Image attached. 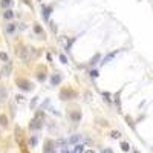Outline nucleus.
Here are the masks:
<instances>
[{"label": "nucleus", "mask_w": 153, "mask_h": 153, "mask_svg": "<svg viewBox=\"0 0 153 153\" xmlns=\"http://www.w3.org/2000/svg\"><path fill=\"white\" fill-rule=\"evenodd\" d=\"M0 60L2 61H8V55L5 54V52H0Z\"/></svg>", "instance_id": "17"}, {"label": "nucleus", "mask_w": 153, "mask_h": 153, "mask_svg": "<svg viewBox=\"0 0 153 153\" xmlns=\"http://www.w3.org/2000/svg\"><path fill=\"white\" fill-rule=\"evenodd\" d=\"M3 72H5V75H9V72H11V66H9V64L3 69Z\"/></svg>", "instance_id": "20"}, {"label": "nucleus", "mask_w": 153, "mask_h": 153, "mask_svg": "<svg viewBox=\"0 0 153 153\" xmlns=\"http://www.w3.org/2000/svg\"><path fill=\"white\" fill-rule=\"evenodd\" d=\"M60 81H61V77H60L58 73H54V75L51 77V84H52V86H58Z\"/></svg>", "instance_id": "5"}, {"label": "nucleus", "mask_w": 153, "mask_h": 153, "mask_svg": "<svg viewBox=\"0 0 153 153\" xmlns=\"http://www.w3.org/2000/svg\"><path fill=\"white\" fill-rule=\"evenodd\" d=\"M135 153H139V152H136V150H135Z\"/></svg>", "instance_id": "29"}, {"label": "nucleus", "mask_w": 153, "mask_h": 153, "mask_svg": "<svg viewBox=\"0 0 153 153\" xmlns=\"http://www.w3.org/2000/svg\"><path fill=\"white\" fill-rule=\"evenodd\" d=\"M3 17L6 18V20H11V18L14 17V11H11V9H6V11H5V14H3Z\"/></svg>", "instance_id": "8"}, {"label": "nucleus", "mask_w": 153, "mask_h": 153, "mask_svg": "<svg viewBox=\"0 0 153 153\" xmlns=\"http://www.w3.org/2000/svg\"><path fill=\"white\" fill-rule=\"evenodd\" d=\"M84 153H95V152H93V150H86Z\"/></svg>", "instance_id": "27"}, {"label": "nucleus", "mask_w": 153, "mask_h": 153, "mask_svg": "<svg viewBox=\"0 0 153 153\" xmlns=\"http://www.w3.org/2000/svg\"><path fill=\"white\" fill-rule=\"evenodd\" d=\"M34 31H35L37 34H41V35H43V29H41L40 25H35V26H34Z\"/></svg>", "instance_id": "15"}, {"label": "nucleus", "mask_w": 153, "mask_h": 153, "mask_svg": "<svg viewBox=\"0 0 153 153\" xmlns=\"http://www.w3.org/2000/svg\"><path fill=\"white\" fill-rule=\"evenodd\" d=\"M61 153H69V150H66V149H63V152Z\"/></svg>", "instance_id": "28"}, {"label": "nucleus", "mask_w": 153, "mask_h": 153, "mask_svg": "<svg viewBox=\"0 0 153 153\" xmlns=\"http://www.w3.org/2000/svg\"><path fill=\"white\" fill-rule=\"evenodd\" d=\"M17 84H18V87H20L22 90H31L32 89L31 83H28V81H25V80H17Z\"/></svg>", "instance_id": "2"}, {"label": "nucleus", "mask_w": 153, "mask_h": 153, "mask_svg": "<svg viewBox=\"0 0 153 153\" xmlns=\"http://www.w3.org/2000/svg\"><path fill=\"white\" fill-rule=\"evenodd\" d=\"M0 124H2L3 127L8 126V118L5 117V115H0Z\"/></svg>", "instance_id": "10"}, {"label": "nucleus", "mask_w": 153, "mask_h": 153, "mask_svg": "<svg viewBox=\"0 0 153 153\" xmlns=\"http://www.w3.org/2000/svg\"><path fill=\"white\" fill-rule=\"evenodd\" d=\"M49 12H52V8H45V17L48 18V15H49Z\"/></svg>", "instance_id": "21"}, {"label": "nucleus", "mask_w": 153, "mask_h": 153, "mask_svg": "<svg viewBox=\"0 0 153 153\" xmlns=\"http://www.w3.org/2000/svg\"><path fill=\"white\" fill-rule=\"evenodd\" d=\"M11 3H12V0H0V8H8V6H11Z\"/></svg>", "instance_id": "9"}, {"label": "nucleus", "mask_w": 153, "mask_h": 153, "mask_svg": "<svg viewBox=\"0 0 153 153\" xmlns=\"http://www.w3.org/2000/svg\"><path fill=\"white\" fill-rule=\"evenodd\" d=\"M37 141H38V135H34L32 138H31V141H29V143H31V145L34 147V145H37Z\"/></svg>", "instance_id": "13"}, {"label": "nucleus", "mask_w": 153, "mask_h": 153, "mask_svg": "<svg viewBox=\"0 0 153 153\" xmlns=\"http://www.w3.org/2000/svg\"><path fill=\"white\" fill-rule=\"evenodd\" d=\"M60 97H61V99H71L75 97V92L71 89H63L60 92Z\"/></svg>", "instance_id": "1"}, {"label": "nucleus", "mask_w": 153, "mask_h": 153, "mask_svg": "<svg viewBox=\"0 0 153 153\" xmlns=\"http://www.w3.org/2000/svg\"><path fill=\"white\" fill-rule=\"evenodd\" d=\"M80 139H81L80 135H75V136L71 138V143H72V144H77V143H80Z\"/></svg>", "instance_id": "12"}, {"label": "nucleus", "mask_w": 153, "mask_h": 153, "mask_svg": "<svg viewBox=\"0 0 153 153\" xmlns=\"http://www.w3.org/2000/svg\"><path fill=\"white\" fill-rule=\"evenodd\" d=\"M17 101H18V103H23V97H20V95H18V97H17Z\"/></svg>", "instance_id": "25"}, {"label": "nucleus", "mask_w": 153, "mask_h": 153, "mask_svg": "<svg viewBox=\"0 0 153 153\" xmlns=\"http://www.w3.org/2000/svg\"><path fill=\"white\" fill-rule=\"evenodd\" d=\"M110 136H112V138H115V139H118V138L121 136V133H119V132H117V130H113V132L110 133Z\"/></svg>", "instance_id": "16"}, {"label": "nucleus", "mask_w": 153, "mask_h": 153, "mask_svg": "<svg viewBox=\"0 0 153 153\" xmlns=\"http://www.w3.org/2000/svg\"><path fill=\"white\" fill-rule=\"evenodd\" d=\"M15 29H17V26H15L14 23H8L5 31H6V34H9V35H11V34H14V32H15Z\"/></svg>", "instance_id": "6"}, {"label": "nucleus", "mask_w": 153, "mask_h": 153, "mask_svg": "<svg viewBox=\"0 0 153 153\" xmlns=\"http://www.w3.org/2000/svg\"><path fill=\"white\" fill-rule=\"evenodd\" d=\"M73 153H83V145L77 144L75 145V149H73Z\"/></svg>", "instance_id": "14"}, {"label": "nucleus", "mask_w": 153, "mask_h": 153, "mask_svg": "<svg viewBox=\"0 0 153 153\" xmlns=\"http://www.w3.org/2000/svg\"><path fill=\"white\" fill-rule=\"evenodd\" d=\"M28 52H29V48H22V51L18 52L22 60H28Z\"/></svg>", "instance_id": "7"}, {"label": "nucleus", "mask_w": 153, "mask_h": 153, "mask_svg": "<svg viewBox=\"0 0 153 153\" xmlns=\"http://www.w3.org/2000/svg\"><path fill=\"white\" fill-rule=\"evenodd\" d=\"M52 153H55V152H52Z\"/></svg>", "instance_id": "30"}, {"label": "nucleus", "mask_w": 153, "mask_h": 153, "mask_svg": "<svg viewBox=\"0 0 153 153\" xmlns=\"http://www.w3.org/2000/svg\"><path fill=\"white\" fill-rule=\"evenodd\" d=\"M60 61H61V63H67V58H66L63 54H61V55H60Z\"/></svg>", "instance_id": "22"}, {"label": "nucleus", "mask_w": 153, "mask_h": 153, "mask_svg": "<svg viewBox=\"0 0 153 153\" xmlns=\"http://www.w3.org/2000/svg\"><path fill=\"white\" fill-rule=\"evenodd\" d=\"M41 126H43V124H41V119H38V118L32 119V121H31V124H29V127H31L32 130H40Z\"/></svg>", "instance_id": "3"}, {"label": "nucleus", "mask_w": 153, "mask_h": 153, "mask_svg": "<svg viewBox=\"0 0 153 153\" xmlns=\"http://www.w3.org/2000/svg\"><path fill=\"white\" fill-rule=\"evenodd\" d=\"M113 55H115V52H113V54H109L107 57L104 58V61H103V63H107V61H109V60H110V58H113Z\"/></svg>", "instance_id": "19"}, {"label": "nucleus", "mask_w": 153, "mask_h": 153, "mask_svg": "<svg viewBox=\"0 0 153 153\" xmlns=\"http://www.w3.org/2000/svg\"><path fill=\"white\" fill-rule=\"evenodd\" d=\"M5 98H6V89L0 87V101H3Z\"/></svg>", "instance_id": "11"}, {"label": "nucleus", "mask_w": 153, "mask_h": 153, "mask_svg": "<svg viewBox=\"0 0 153 153\" xmlns=\"http://www.w3.org/2000/svg\"><path fill=\"white\" fill-rule=\"evenodd\" d=\"M104 153H113V152H112L110 149H106V150H104Z\"/></svg>", "instance_id": "26"}, {"label": "nucleus", "mask_w": 153, "mask_h": 153, "mask_svg": "<svg viewBox=\"0 0 153 153\" xmlns=\"http://www.w3.org/2000/svg\"><path fill=\"white\" fill-rule=\"evenodd\" d=\"M121 149H123V150H124V152H127V150H129V149H130V145L127 144V143H121Z\"/></svg>", "instance_id": "18"}, {"label": "nucleus", "mask_w": 153, "mask_h": 153, "mask_svg": "<svg viewBox=\"0 0 153 153\" xmlns=\"http://www.w3.org/2000/svg\"><path fill=\"white\" fill-rule=\"evenodd\" d=\"M35 103H37V98H34V99H32V103H31V109L35 107Z\"/></svg>", "instance_id": "23"}, {"label": "nucleus", "mask_w": 153, "mask_h": 153, "mask_svg": "<svg viewBox=\"0 0 153 153\" xmlns=\"http://www.w3.org/2000/svg\"><path fill=\"white\" fill-rule=\"evenodd\" d=\"M90 75H92V77H98V72H97V71H92Z\"/></svg>", "instance_id": "24"}, {"label": "nucleus", "mask_w": 153, "mask_h": 153, "mask_svg": "<svg viewBox=\"0 0 153 153\" xmlns=\"http://www.w3.org/2000/svg\"><path fill=\"white\" fill-rule=\"evenodd\" d=\"M52 152H54V143L48 139L45 143V153H52Z\"/></svg>", "instance_id": "4"}]
</instances>
